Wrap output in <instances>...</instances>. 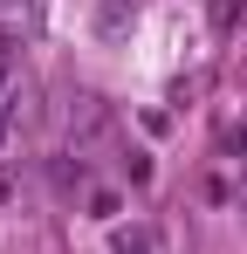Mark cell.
I'll use <instances>...</instances> for the list:
<instances>
[{
  "instance_id": "cell-1",
  "label": "cell",
  "mask_w": 247,
  "mask_h": 254,
  "mask_svg": "<svg viewBox=\"0 0 247 254\" xmlns=\"http://www.w3.org/2000/svg\"><path fill=\"white\" fill-rule=\"evenodd\" d=\"M110 254H151V241H144V234H117V241H110Z\"/></svg>"
}]
</instances>
